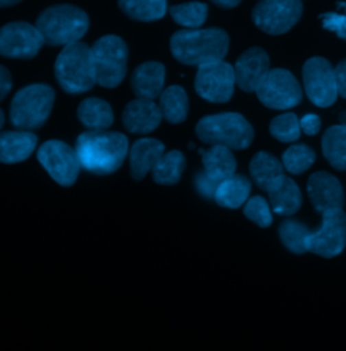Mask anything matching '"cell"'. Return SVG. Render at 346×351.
<instances>
[{
  "instance_id": "cell-1",
  "label": "cell",
  "mask_w": 346,
  "mask_h": 351,
  "mask_svg": "<svg viewBox=\"0 0 346 351\" xmlns=\"http://www.w3.org/2000/svg\"><path fill=\"white\" fill-rule=\"evenodd\" d=\"M75 150L82 168L93 175H111L128 157L129 139L122 132L89 130L78 136Z\"/></svg>"
},
{
  "instance_id": "cell-2",
  "label": "cell",
  "mask_w": 346,
  "mask_h": 351,
  "mask_svg": "<svg viewBox=\"0 0 346 351\" xmlns=\"http://www.w3.org/2000/svg\"><path fill=\"white\" fill-rule=\"evenodd\" d=\"M229 36L224 30L185 29L176 32L171 38L173 57L189 66H202L222 61L229 51Z\"/></svg>"
},
{
  "instance_id": "cell-3",
  "label": "cell",
  "mask_w": 346,
  "mask_h": 351,
  "mask_svg": "<svg viewBox=\"0 0 346 351\" xmlns=\"http://www.w3.org/2000/svg\"><path fill=\"white\" fill-rule=\"evenodd\" d=\"M36 27L43 36L45 44L68 46L80 43L89 27L86 11L71 4L47 7L40 14Z\"/></svg>"
},
{
  "instance_id": "cell-4",
  "label": "cell",
  "mask_w": 346,
  "mask_h": 351,
  "mask_svg": "<svg viewBox=\"0 0 346 351\" xmlns=\"http://www.w3.org/2000/svg\"><path fill=\"white\" fill-rule=\"evenodd\" d=\"M54 75L69 95H80L96 86L92 50L84 43L65 46L54 64Z\"/></svg>"
},
{
  "instance_id": "cell-5",
  "label": "cell",
  "mask_w": 346,
  "mask_h": 351,
  "mask_svg": "<svg viewBox=\"0 0 346 351\" xmlns=\"http://www.w3.org/2000/svg\"><path fill=\"white\" fill-rule=\"evenodd\" d=\"M198 138L211 146L244 150L255 139L252 125L237 112H223L202 118L196 125Z\"/></svg>"
},
{
  "instance_id": "cell-6",
  "label": "cell",
  "mask_w": 346,
  "mask_h": 351,
  "mask_svg": "<svg viewBox=\"0 0 346 351\" xmlns=\"http://www.w3.org/2000/svg\"><path fill=\"white\" fill-rule=\"evenodd\" d=\"M54 97V89L46 84H32L19 89L10 107L12 126L26 132L41 129L50 117Z\"/></svg>"
},
{
  "instance_id": "cell-7",
  "label": "cell",
  "mask_w": 346,
  "mask_h": 351,
  "mask_svg": "<svg viewBox=\"0 0 346 351\" xmlns=\"http://www.w3.org/2000/svg\"><path fill=\"white\" fill-rule=\"evenodd\" d=\"M92 50L96 84L104 88H117L128 73L129 49L118 36H104L99 38Z\"/></svg>"
},
{
  "instance_id": "cell-8",
  "label": "cell",
  "mask_w": 346,
  "mask_h": 351,
  "mask_svg": "<svg viewBox=\"0 0 346 351\" xmlns=\"http://www.w3.org/2000/svg\"><path fill=\"white\" fill-rule=\"evenodd\" d=\"M303 87L312 104L321 108L332 107L338 97L336 69L323 57L307 60L302 69Z\"/></svg>"
},
{
  "instance_id": "cell-9",
  "label": "cell",
  "mask_w": 346,
  "mask_h": 351,
  "mask_svg": "<svg viewBox=\"0 0 346 351\" xmlns=\"http://www.w3.org/2000/svg\"><path fill=\"white\" fill-rule=\"evenodd\" d=\"M302 15V0H260L252 11L255 25L270 36L288 33Z\"/></svg>"
},
{
  "instance_id": "cell-10",
  "label": "cell",
  "mask_w": 346,
  "mask_h": 351,
  "mask_svg": "<svg viewBox=\"0 0 346 351\" xmlns=\"http://www.w3.org/2000/svg\"><path fill=\"white\" fill-rule=\"evenodd\" d=\"M260 101L272 110H288L301 104L303 90L297 77L287 69H270L256 90Z\"/></svg>"
},
{
  "instance_id": "cell-11",
  "label": "cell",
  "mask_w": 346,
  "mask_h": 351,
  "mask_svg": "<svg viewBox=\"0 0 346 351\" xmlns=\"http://www.w3.org/2000/svg\"><path fill=\"white\" fill-rule=\"evenodd\" d=\"M37 158L49 176L62 186H72L82 169L76 150L57 139L43 143Z\"/></svg>"
},
{
  "instance_id": "cell-12",
  "label": "cell",
  "mask_w": 346,
  "mask_h": 351,
  "mask_svg": "<svg viewBox=\"0 0 346 351\" xmlns=\"http://www.w3.org/2000/svg\"><path fill=\"white\" fill-rule=\"evenodd\" d=\"M307 252L319 257L332 258L340 256L346 246V214L343 208L329 210L322 214V224L311 231L305 241Z\"/></svg>"
},
{
  "instance_id": "cell-13",
  "label": "cell",
  "mask_w": 346,
  "mask_h": 351,
  "mask_svg": "<svg viewBox=\"0 0 346 351\" xmlns=\"http://www.w3.org/2000/svg\"><path fill=\"white\" fill-rule=\"evenodd\" d=\"M235 87V72L226 61H216L198 68L195 89L198 95L211 103H227Z\"/></svg>"
},
{
  "instance_id": "cell-14",
  "label": "cell",
  "mask_w": 346,
  "mask_h": 351,
  "mask_svg": "<svg viewBox=\"0 0 346 351\" xmlns=\"http://www.w3.org/2000/svg\"><path fill=\"white\" fill-rule=\"evenodd\" d=\"M45 41L38 29L27 22H11L0 27V56L30 60L38 54Z\"/></svg>"
},
{
  "instance_id": "cell-15",
  "label": "cell",
  "mask_w": 346,
  "mask_h": 351,
  "mask_svg": "<svg viewBox=\"0 0 346 351\" xmlns=\"http://www.w3.org/2000/svg\"><path fill=\"white\" fill-rule=\"evenodd\" d=\"M269 71L268 53L261 47H251L238 57L234 65L235 84L244 92H256Z\"/></svg>"
},
{
  "instance_id": "cell-16",
  "label": "cell",
  "mask_w": 346,
  "mask_h": 351,
  "mask_svg": "<svg viewBox=\"0 0 346 351\" xmlns=\"http://www.w3.org/2000/svg\"><path fill=\"white\" fill-rule=\"evenodd\" d=\"M307 192L312 207L321 214L344 207L343 185L338 178L327 172H316L310 176Z\"/></svg>"
},
{
  "instance_id": "cell-17",
  "label": "cell",
  "mask_w": 346,
  "mask_h": 351,
  "mask_svg": "<svg viewBox=\"0 0 346 351\" xmlns=\"http://www.w3.org/2000/svg\"><path fill=\"white\" fill-rule=\"evenodd\" d=\"M163 121L160 107L154 100L137 97L125 107L122 122L132 134H149L154 132Z\"/></svg>"
},
{
  "instance_id": "cell-18",
  "label": "cell",
  "mask_w": 346,
  "mask_h": 351,
  "mask_svg": "<svg viewBox=\"0 0 346 351\" xmlns=\"http://www.w3.org/2000/svg\"><path fill=\"white\" fill-rule=\"evenodd\" d=\"M165 84V66L157 61L138 65L131 76V88L137 97L156 100L161 96Z\"/></svg>"
},
{
  "instance_id": "cell-19",
  "label": "cell",
  "mask_w": 346,
  "mask_h": 351,
  "mask_svg": "<svg viewBox=\"0 0 346 351\" xmlns=\"http://www.w3.org/2000/svg\"><path fill=\"white\" fill-rule=\"evenodd\" d=\"M165 146L154 138H141L130 149V175L134 180L145 178L153 171L159 160L164 156Z\"/></svg>"
},
{
  "instance_id": "cell-20",
  "label": "cell",
  "mask_w": 346,
  "mask_h": 351,
  "mask_svg": "<svg viewBox=\"0 0 346 351\" xmlns=\"http://www.w3.org/2000/svg\"><path fill=\"white\" fill-rule=\"evenodd\" d=\"M38 138L26 130L0 132V162L19 164L26 161L36 150Z\"/></svg>"
},
{
  "instance_id": "cell-21",
  "label": "cell",
  "mask_w": 346,
  "mask_h": 351,
  "mask_svg": "<svg viewBox=\"0 0 346 351\" xmlns=\"http://www.w3.org/2000/svg\"><path fill=\"white\" fill-rule=\"evenodd\" d=\"M199 154L202 156L205 167L203 173L216 185L235 175L237 161L230 149L224 146H211L209 150L199 149Z\"/></svg>"
},
{
  "instance_id": "cell-22",
  "label": "cell",
  "mask_w": 346,
  "mask_h": 351,
  "mask_svg": "<svg viewBox=\"0 0 346 351\" xmlns=\"http://www.w3.org/2000/svg\"><path fill=\"white\" fill-rule=\"evenodd\" d=\"M272 210L283 217L294 215L302 207V193L297 182L284 176L268 192Z\"/></svg>"
},
{
  "instance_id": "cell-23",
  "label": "cell",
  "mask_w": 346,
  "mask_h": 351,
  "mask_svg": "<svg viewBox=\"0 0 346 351\" xmlns=\"http://www.w3.org/2000/svg\"><path fill=\"white\" fill-rule=\"evenodd\" d=\"M284 171L283 162L266 152L257 153L249 165V172L253 181L265 192H268L286 176Z\"/></svg>"
},
{
  "instance_id": "cell-24",
  "label": "cell",
  "mask_w": 346,
  "mask_h": 351,
  "mask_svg": "<svg viewBox=\"0 0 346 351\" xmlns=\"http://www.w3.org/2000/svg\"><path fill=\"white\" fill-rule=\"evenodd\" d=\"M251 191L252 184L246 176H231L219 184L214 200L220 207L235 210L242 207L249 200Z\"/></svg>"
},
{
  "instance_id": "cell-25",
  "label": "cell",
  "mask_w": 346,
  "mask_h": 351,
  "mask_svg": "<svg viewBox=\"0 0 346 351\" xmlns=\"http://www.w3.org/2000/svg\"><path fill=\"white\" fill-rule=\"evenodd\" d=\"M78 118L86 129L93 132L106 130L114 123V112L111 106L97 97H86L80 103Z\"/></svg>"
},
{
  "instance_id": "cell-26",
  "label": "cell",
  "mask_w": 346,
  "mask_h": 351,
  "mask_svg": "<svg viewBox=\"0 0 346 351\" xmlns=\"http://www.w3.org/2000/svg\"><path fill=\"white\" fill-rule=\"evenodd\" d=\"M163 119L168 121L172 125L183 123L188 117L189 101L187 92L180 86H172L163 90L159 104Z\"/></svg>"
},
{
  "instance_id": "cell-27",
  "label": "cell",
  "mask_w": 346,
  "mask_h": 351,
  "mask_svg": "<svg viewBox=\"0 0 346 351\" xmlns=\"http://www.w3.org/2000/svg\"><path fill=\"white\" fill-rule=\"evenodd\" d=\"M118 5L130 19L154 22L168 12V0H118Z\"/></svg>"
},
{
  "instance_id": "cell-28",
  "label": "cell",
  "mask_w": 346,
  "mask_h": 351,
  "mask_svg": "<svg viewBox=\"0 0 346 351\" xmlns=\"http://www.w3.org/2000/svg\"><path fill=\"white\" fill-rule=\"evenodd\" d=\"M322 152L337 171H346V123L332 126L322 136Z\"/></svg>"
},
{
  "instance_id": "cell-29",
  "label": "cell",
  "mask_w": 346,
  "mask_h": 351,
  "mask_svg": "<svg viewBox=\"0 0 346 351\" xmlns=\"http://www.w3.org/2000/svg\"><path fill=\"white\" fill-rule=\"evenodd\" d=\"M185 169V157L178 150L164 153L152 171L154 182L160 185H174L180 181Z\"/></svg>"
},
{
  "instance_id": "cell-30",
  "label": "cell",
  "mask_w": 346,
  "mask_h": 351,
  "mask_svg": "<svg viewBox=\"0 0 346 351\" xmlns=\"http://www.w3.org/2000/svg\"><path fill=\"white\" fill-rule=\"evenodd\" d=\"M173 21L187 29H199L209 15V5L202 1H189L168 8Z\"/></svg>"
},
{
  "instance_id": "cell-31",
  "label": "cell",
  "mask_w": 346,
  "mask_h": 351,
  "mask_svg": "<svg viewBox=\"0 0 346 351\" xmlns=\"http://www.w3.org/2000/svg\"><path fill=\"white\" fill-rule=\"evenodd\" d=\"M316 154L307 145H292L283 154L284 169L291 175H302L315 162Z\"/></svg>"
},
{
  "instance_id": "cell-32",
  "label": "cell",
  "mask_w": 346,
  "mask_h": 351,
  "mask_svg": "<svg viewBox=\"0 0 346 351\" xmlns=\"http://www.w3.org/2000/svg\"><path fill=\"white\" fill-rule=\"evenodd\" d=\"M280 238L284 243V246L295 253V254H303L307 252L305 241L310 235V230L298 220H284L280 226Z\"/></svg>"
},
{
  "instance_id": "cell-33",
  "label": "cell",
  "mask_w": 346,
  "mask_h": 351,
  "mask_svg": "<svg viewBox=\"0 0 346 351\" xmlns=\"http://www.w3.org/2000/svg\"><path fill=\"white\" fill-rule=\"evenodd\" d=\"M269 132L275 139L280 142H284V143L295 142L301 138V134H302L301 121L292 112L279 115L272 119L269 125Z\"/></svg>"
},
{
  "instance_id": "cell-34",
  "label": "cell",
  "mask_w": 346,
  "mask_h": 351,
  "mask_svg": "<svg viewBox=\"0 0 346 351\" xmlns=\"http://www.w3.org/2000/svg\"><path fill=\"white\" fill-rule=\"evenodd\" d=\"M319 19L323 29L346 41V1H337L336 10L321 14Z\"/></svg>"
},
{
  "instance_id": "cell-35",
  "label": "cell",
  "mask_w": 346,
  "mask_h": 351,
  "mask_svg": "<svg viewBox=\"0 0 346 351\" xmlns=\"http://www.w3.org/2000/svg\"><path fill=\"white\" fill-rule=\"evenodd\" d=\"M244 214L248 219L255 221L257 226L264 228L269 227L273 220L269 203L261 196H255L245 203Z\"/></svg>"
},
{
  "instance_id": "cell-36",
  "label": "cell",
  "mask_w": 346,
  "mask_h": 351,
  "mask_svg": "<svg viewBox=\"0 0 346 351\" xmlns=\"http://www.w3.org/2000/svg\"><path fill=\"white\" fill-rule=\"evenodd\" d=\"M218 186L219 185H216V182H213L210 178H207L203 172L196 176V188L200 192V195H203L205 197L214 199Z\"/></svg>"
},
{
  "instance_id": "cell-37",
  "label": "cell",
  "mask_w": 346,
  "mask_h": 351,
  "mask_svg": "<svg viewBox=\"0 0 346 351\" xmlns=\"http://www.w3.org/2000/svg\"><path fill=\"white\" fill-rule=\"evenodd\" d=\"M321 118L315 114H307L301 121V129L305 135H315L321 130Z\"/></svg>"
},
{
  "instance_id": "cell-38",
  "label": "cell",
  "mask_w": 346,
  "mask_h": 351,
  "mask_svg": "<svg viewBox=\"0 0 346 351\" xmlns=\"http://www.w3.org/2000/svg\"><path fill=\"white\" fill-rule=\"evenodd\" d=\"M11 88H12L11 73L5 66L0 65V101L10 93Z\"/></svg>"
},
{
  "instance_id": "cell-39",
  "label": "cell",
  "mask_w": 346,
  "mask_h": 351,
  "mask_svg": "<svg viewBox=\"0 0 346 351\" xmlns=\"http://www.w3.org/2000/svg\"><path fill=\"white\" fill-rule=\"evenodd\" d=\"M336 76L338 84V93L346 99V58L336 66Z\"/></svg>"
},
{
  "instance_id": "cell-40",
  "label": "cell",
  "mask_w": 346,
  "mask_h": 351,
  "mask_svg": "<svg viewBox=\"0 0 346 351\" xmlns=\"http://www.w3.org/2000/svg\"><path fill=\"white\" fill-rule=\"evenodd\" d=\"M211 1L223 10H231L241 3V0H211Z\"/></svg>"
},
{
  "instance_id": "cell-41",
  "label": "cell",
  "mask_w": 346,
  "mask_h": 351,
  "mask_svg": "<svg viewBox=\"0 0 346 351\" xmlns=\"http://www.w3.org/2000/svg\"><path fill=\"white\" fill-rule=\"evenodd\" d=\"M22 0H0V8L3 7H11V5H15L18 3H21Z\"/></svg>"
},
{
  "instance_id": "cell-42",
  "label": "cell",
  "mask_w": 346,
  "mask_h": 351,
  "mask_svg": "<svg viewBox=\"0 0 346 351\" xmlns=\"http://www.w3.org/2000/svg\"><path fill=\"white\" fill-rule=\"evenodd\" d=\"M3 125H4V114H3V111L0 110V130H1Z\"/></svg>"
}]
</instances>
